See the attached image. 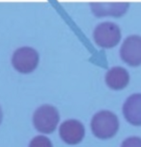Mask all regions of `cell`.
<instances>
[{
	"label": "cell",
	"instance_id": "1",
	"mask_svg": "<svg viewBox=\"0 0 141 147\" xmlns=\"http://www.w3.org/2000/svg\"><path fill=\"white\" fill-rule=\"evenodd\" d=\"M90 126L94 136L101 140H107L115 136L118 132L119 119L113 112L102 110L92 117Z\"/></svg>",
	"mask_w": 141,
	"mask_h": 147
},
{
	"label": "cell",
	"instance_id": "2",
	"mask_svg": "<svg viewBox=\"0 0 141 147\" xmlns=\"http://www.w3.org/2000/svg\"><path fill=\"white\" fill-rule=\"evenodd\" d=\"M60 115L57 108L50 104H43L34 112L33 123L37 131L42 133H52L57 127Z\"/></svg>",
	"mask_w": 141,
	"mask_h": 147
},
{
	"label": "cell",
	"instance_id": "3",
	"mask_svg": "<svg viewBox=\"0 0 141 147\" xmlns=\"http://www.w3.org/2000/svg\"><path fill=\"white\" fill-rule=\"evenodd\" d=\"M94 41L101 48H113L121 39V30L114 22L105 21L99 23L93 31Z\"/></svg>",
	"mask_w": 141,
	"mask_h": 147
},
{
	"label": "cell",
	"instance_id": "4",
	"mask_svg": "<svg viewBox=\"0 0 141 147\" xmlns=\"http://www.w3.org/2000/svg\"><path fill=\"white\" fill-rule=\"evenodd\" d=\"M12 63L18 72L30 73L37 66L39 53L31 47H21L14 52Z\"/></svg>",
	"mask_w": 141,
	"mask_h": 147
},
{
	"label": "cell",
	"instance_id": "5",
	"mask_svg": "<svg viewBox=\"0 0 141 147\" xmlns=\"http://www.w3.org/2000/svg\"><path fill=\"white\" fill-rule=\"evenodd\" d=\"M120 57L122 60L130 66H138L141 64V36L131 34L125 38L120 48Z\"/></svg>",
	"mask_w": 141,
	"mask_h": 147
},
{
	"label": "cell",
	"instance_id": "6",
	"mask_svg": "<svg viewBox=\"0 0 141 147\" xmlns=\"http://www.w3.org/2000/svg\"><path fill=\"white\" fill-rule=\"evenodd\" d=\"M60 136L64 142L68 144H77L84 139V126L80 120L70 119H66L60 126Z\"/></svg>",
	"mask_w": 141,
	"mask_h": 147
},
{
	"label": "cell",
	"instance_id": "7",
	"mask_svg": "<svg viewBox=\"0 0 141 147\" xmlns=\"http://www.w3.org/2000/svg\"><path fill=\"white\" fill-rule=\"evenodd\" d=\"M123 115L131 124L141 125V93L128 96L123 104Z\"/></svg>",
	"mask_w": 141,
	"mask_h": 147
},
{
	"label": "cell",
	"instance_id": "8",
	"mask_svg": "<svg viewBox=\"0 0 141 147\" xmlns=\"http://www.w3.org/2000/svg\"><path fill=\"white\" fill-rule=\"evenodd\" d=\"M93 13L97 17L113 16L120 17L128 11L129 3H91L90 4Z\"/></svg>",
	"mask_w": 141,
	"mask_h": 147
},
{
	"label": "cell",
	"instance_id": "9",
	"mask_svg": "<svg viewBox=\"0 0 141 147\" xmlns=\"http://www.w3.org/2000/svg\"><path fill=\"white\" fill-rule=\"evenodd\" d=\"M105 80L111 89L121 90L124 89L130 81V74L121 66H114L106 73Z\"/></svg>",
	"mask_w": 141,
	"mask_h": 147
},
{
	"label": "cell",
	"instance_id": "10",
	"mask_svg": "<svg viewBox=\"0 0 141 147\" xmlns=\"http://www.w3.org/2000/svg\"><path fill=\"white\" fill-rule=\"evenodd\" d=\"M29 147H53L52 142L45 136H37L29 143Z\"/></svg>",
	"mask_w": 141,
	"mask_h": 147
},
{
	"label": "cell",
	"instance_id": "11",
	"mask_svg": "<svg viewBox=\"0 0 141 147\" xmlns=\"http://www.w3.org/2000/svg\"><path fill=\"white\" fill-rule=\"evenodd\" d=\"M120 147H141V138L137 136L129 137L123 140Z\"/></svg>",
	"mask_w": 141,
	"mask_h": 147
},
{
	"label": "cell",
	"instance_id": "12",
	"mask_svg": "<svg viewBox=\"0 0 141 147\" xmlns=\"http://www.w3.org/2000/svg\"><path fill=\"white\" fill-rule=\"evenodd\" d=\"M2 117H3V114H2V110H1V107H0V123H1V120H2Z\"/></svg>",
	"mask_w": 141,
	"mask_h": 147
}]
</instances>
